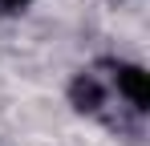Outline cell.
Returning <instances> with one entry per match:
<instances>
[{
    "label": "cell",
    "instance_id": "obj_3",
    "mask_svg": "<svg viewBox=\"0 0 150 146\" xmlns=\"http://www.w3.org/2000/svg\"><path fill=\"white\" fill-rule=\"evenodd\" d=\"M33 0H0V12H25Z\"/></svg>",
    "mask_w": 150,
    "mask_h": 146
},
{
    "label": "cell",
    "instance_id": "obj_1",
    "mask_svg": "<svg viewBox=\"0 0 150 146\" xmlns=\"http://www.w3.org/2000/svg\"><path fill=\"white\" fill-rule=\"evenodd\" d=\"M114 89L142 114V110H150V73L142 69V65H130V61H118L114 65Z\"/></svg>",
    "mask_w": 150,
    "mask_h": 146
},
{
    "label": "cell",
    "instance_id": "obj_2",
    "mask_svg": "<svg viewBox=\"0 0 150 146\" xmlns=\"http://www.w3.org/2000/svg\"><path fill=\"white\" fill-rule=\"evenodd\" d=\"M69 101H73L81 114H98L101 101H105V85H101L93 73H77L73 85H69Z\"/></svg>",
    "mask_w": 150,
    "mask_h": 146
}]
</instances>
